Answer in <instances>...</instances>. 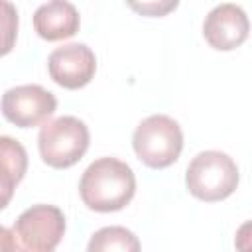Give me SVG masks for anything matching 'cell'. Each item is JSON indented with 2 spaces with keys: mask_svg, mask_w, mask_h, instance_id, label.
Returning a JSON list of instances; mask_svg holds the SVG:
<instances>
[{
  "mask_svg": "<svg viewBox=\"0 0 252 252\" xmlns=\"http://www.w3.org/2000/svg\"><path fill=\"white\" fill-rule=\"evenodd\" d=\"M136 193V175L132 167L116 158L94 159L81 175L79 195L83 203L96 213H114L124 209Z\"/></svg>",
  "mask_w": 252,
  "mask_h": 252,
  "instance_id": "cell-1",
  "label": "cell"
},
{
  "mask_svg": "<svg viewBox=\"0 0 252 252\" xmlns=\"http://www.w3.org/2000/svg\"><path fill=\"white\" fill-rule=\"evenodd\" d=\"M189 193L205 203H215L230 197L238 187V167L234 159L219 150L197 154L185 171Z\"/></svg>",
  "mask_w": 252,
  "mask_h": 252,
  "instance_id": "cell-2",
  "label": "cell"
},
{
  "mask_svg": "<svg viewBox=\"0 0 252 252\" xmlns=\"http://www.w3.org/2000/svg\"><path fill=\"white\" fill-rule=\"evenodd\" d=\"M132 148L144 165L152 169L169 167L183 150L181 126L167 114H152L136 126Z\"/></svg>",
  "mask_w": 252,
  "mask_h": 252,
  "instance_id": "cell-3",
  "label": "cell"
},
{
  "mask_svg": "<svg viewBox=\"0 0 252 252\" xmlns=\"http://www.w3.org/2000/svg\"><path fill=\"white\" fill-rule=\"evenodd\" d=\"M91 134L77 116H59L41 126L37 148L43 163L53 169H67L75 165L89 150Z\"/></svg>",
  "mask_w": 252,
  "mask_h": 252,
  "instance_id": "cell-4",
  "label": "cell"
},
{
  "mask_svg": "<svg viewBox=\"0 0 252 252\" xmlns=\"http://www.w3.org/2000/svg\"><path fill=\"white\" fill-rule=\"evenodd\" d=\"M65 234L63 211L55 205H33L26 209L14 222V238L18 250L51 252Z\"/></svg>",
  "mask_w": 252,
  "mask_h": 252,
  "instance_id": "cell-5",
  "label": "cell"
},
{
  "mask_svg": "<svg viewBox=\"0 0 252 252\" xmlns=\"http://www.w3.org/2000/svg\"><path fill=\"white\" fill-rule=\"evenodd\" d=\"M57 108L53 93L41 85H18L2 94L0 110L8 122L18 128H33L43 124Z\"/></svg>",
  "mask_w": 252,
  "mask_h": 252,
  "instance_id": "cell-6",
  "label": "cell"
},
{
  "mask_svg": "<svg viewBox=\"0 0 252 252\" xmlns=\"http://www.w3.org/2000/svg\"><path fill=\"white\" fill-rule=\"evenodd\" d=\"M47 71L59 87L77 91L93 81L96 71V57L85 43H67L49 53Z\"/></svg>",
  "mask_w": 252,
  "mask_h": 252,
  "instance_id": "cell-7",
  "label": "cell"
},
{
  "mask_svg": "<svg viewBox=\"0 0 252 252\" xmlns=\"http://www.w3.org/2000/svg\"><path fill=\"white\" fill-rule=\"evenodd\" d=\"M248 30L250 24L246 12L232 2L215 6L203 22V35L207 43L219 51H232L242 45L248 37Z\"/></svg>",
  "mask_w": 252,
  "mask_h": 252,
  "instance_id": "cell-8",
  "label": "cell"
},
{
  "mask_svg": "<svg viewBox=\"0 0 252 252\" xmlns=\"http://www.w3.org/2000/svg\"><path fill=\"white\" fill-rule=\"evenodd\" d=\"M79 26V12L69 0H49L33 12V30L45 41L73 37Z\"/></svg>",
  "mask_w": 252,
  "mask_h": 252,
  "instance_id": "cell-9",
  "label": "cell"
},
{
  "mask_svg": "<svg viewBox=\"0 0 252 252\" xmlns=\"http://www.w3.org/2000/svg\"><path fill=\"white\" fill-rule=\"evenodd\" d=\"M26 171H28L26 148L10 136H0V179L16 187L24 179Z\"/></svg>",
  "mask_w": 252,
  "mask_h": 252,
  "instance_id": "cell-10",
  "label": "cell"
},
{
  "mask_svg": "<svg viewBox=\"0 0 252 252\" xmlns=\"http://www.w3.org/2000/svg\"><path fill=\"white\" fill-rule=\"evenodd\" d=\"M89 252H106V250H126L136 252L140 250V240L136 234L124 226H104L91 236Z\"/></svg>",
  "mask_w": 252,
  "mask_h": 252,
  "instance_id": "cell-11",
  "label": "cell"
},
{
  "mask_svg": "<svg viewBox=\"0 0 252 252\" xmlns=\"http://www.w3.org/2000/svg\"><path fill=\"white\" fill-rule=\"evenodd\" d=\"M18 37V10L10 0H0V57L8 55Z\"/></svg>",
  "mask_w": 252,
  "mask_h": 252,
  "instance_id": "cell-12",
  "label": "cell"
},
{
  "mask_svg": "<svg viewBox=\"0 0 252 252\" xmlns=\"http://www.w3.org/2000/svg\"><path fill=\"white\" fill-rule=\"evenodd\" d=\"M126 4L132 12H136L140 16L163 18L179 6V0H126Z\"/></svg>",
  "mask_w": 252,
  "mask_h": 252,
  "instance_id": "cell-13",
  "label": "cell"
},
{
  "mask_svg": "<svg viewBox=\"0 0 252 252\" xmlns=\"http://www.w3.org/2000/svg\"><path fill=\"white\" fill-rule=\"evenodd\" d=\"M18 250V242L14 238V230L0 226V252H12Z\"/></svg>",
  "mask_w": 252,
  "mask_h": 252,
  "instance_id": "cell-14",
  "label": "cell"
},
{
  "mask_svg": "<svg viewBox=\"0 0 252 252\" xmlns=\"http://www.w3.org/2000/svg\"><path fill=\"white\" fill-rule=\"evenodd\" d=\"M14 191H16L14 185H10V183H6L4 179H0V211H2L4 207H8V203H10L12 197H14Z\"/></svg>",
  "mask_w": 252,
  "mask_h": 252,
  "instance_id": "cell-15",
  "label": "cell"
}]
</instances>
